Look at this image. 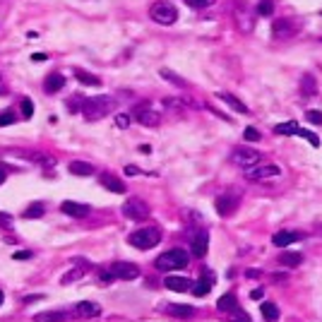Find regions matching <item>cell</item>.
<instances>
[{
  "instance_id": "1",
  "label": "cell",
  "mask_w": 322,
  "mask_h": 322,
  "mask_svg": "<svg viewBox=\"0 0 322 322\" xmlns=\"http://www.w3.org/2000/svg\"><path fill=\"white\" fill-rule=\"evenodd\" d=\"M113 106H116V99H111V96H92L82 103V116L87 120H99L103 116H109V111H113Z\"/></svg>"
},
{
  "instance_id": "2",
  "label": "cell",
  "mask_w": 322,
  "mask_h": 322,
  "mask_svg": "<svg viewBox=\"0 0 322 322\" xmlns=\"http://www.w3.org/2000/svg\"><path fill=\"white\" fill-rule=\"evenodd\" d=\"M159 241H161V231H159L157 226L137 228V231H133V233L127 236V243L140 248V250H149V248L159 245Z\"/></svg>"
},
{
  "instance_id": "3",
  "label": "cell",
  "mask_w": 322,
  "mask_h": 322,
  "mask_svg": "<svg viewBox=\"0 0 322 322\" xmlns=\"http://www.w3.org/2000/svg\"><path fill=\"white\" fill-rule=\"evenodd\" d=\"M190 262V255L188 250H183V248H173V250L164 252V255H159L157 257V269L166 272V269H185Z\"/></svg>"
},
{
  "instance_id": "4",
  "label": "cell",
  "mask_w": 322,
  "mask_h": 322,
  "mask_svg": "<svg viewBox=\"0 0 322 322\" xmlns=\"http://www.w3.org/2000/svg\"><path fill=\"white\" fill-rule=\"evenodd\" d=\"M149 17L154 19L157 24H173L176 19H178V10H176V5L173 3H166V0H159V3H154L149 10Z\"/></svg>"
},
{
  "instance_id": "5",
  "label": "cell",
  "mask_w": 322,
  "mask_h": 322,
  "mask_svg": "<svg viewBox=\"0 0 322 322\" xmlns=\"http://www.w3.org/2000/svg\"><path fill=\"white\" fill-rule=\"evenodd\" d=\"M123 217L125 219H133V221H142L149 217V204L140 200V197H127L123 202Z\"/></svg>"
},
{
  "instance_id": "6",
  "label": "cell",
  "mask_w": 322,
  "mask_h": 322,
  "mask_svg": "<svg viewBox=\"0 0 322 322\" xmlns=\"http://www.w3.org/2000/svg\"><path fill=\"white\" fill-rule=\"evenodd\" d=\"M231 161L241 166V168H252V166H257L262 161V154L257 149H250V147H236L231 152Z\"/></svg>"
},
{
  "instance_id": "7",
  "label": "cell",
  "mask_w": 322,
  "mask_h": 322,
  "mask_svg": "<svg viewBox=\"0 0 322 322\" xmlns=\"http://www.w3.org/2000/svg\"><path fill=\"white\" fill-rule=\"evenodd\" d=\"M282 176V168L274 164H265V166H252L248 171V181H255V183H267V181H276Z\"/></svg>"
},
{
  "instance_id": "8",
  "label": "cell",
  "mask_w": 322,
  "mask_h": 322,
  "mask_svg": "<svg viewBox=\"0 0 322 322\" xmlns=\"http://www.w3.org/2000/svg\"><path fill=\"white\" fill-rule=\"evenodd\" d=\"M298 22L296 19H274L272 24V34H274V39H291V36H296L298 34Z\"/></svg>"
},
{
  "instance_id": "9",
  "label": "cell",
  "mask_w": 322,
  "mask_h": 322,
  "mask_svg": "<svg viewBox=\"0 0 322 322\" xmlns=\"http://www.w3.org/2000/svg\"><path fill=\"white\" fill-rule=\"evenodd\" d=\"M238 202H241V197L238 195H231V192H224L214 200V207H217V212L221 217H231V214L238 209Z\"/></svg>"
},
{
  "instance_id": "10",
  "label": "cell",
  "mask_w": 322,
  "mask_h": 322,
  "mask_svg": "<svg viewBox=\"0 0 322 322\" xmlns=\"http://www.w3.org/2000/svg\"><path fill=\"white\" fill-rule=\"evenodd\" d=\"M109 272L116 276V279H125V282H133V279L140 276V267H137L135 262H116Z\"/></svg>"
},
{
  "instance_id": "11",
  "label": "cell",
  "mask_w": 322,
  "mask_h": 322,
  "mask_svg": "<svg viewBox=\"0 0 322 322\" xmlns=\"http://www.w3.org/2000/svg\"><path fill=\"white\" fill-rule=\"evenodd\" d=\"M135 118H137V123L144 127H157L159 123H161V116H159L157 111L149 109V103H142V106H137V111H135Z\"/></svg>"
},
{
  "instance_id": "12",
  "label": "cell",
  "mask_w": 322,
  "mask_h": 322,
  "mask_svg": "<svg viewBox=\"0 0 322 322\" xmlns=\"http://www.w3.org/2000/svg\"><path fill=\"white\" fill-rule=\"evenodd\" d=\"M207 248H209V233H207V231H197L195 236H192V241H190L192 255H195V257H204Z\"/></svg>"
},
{
  "instance_id": "13",
  "label": "cell",
  "mask_w": 322,
  "mask_h": 322,
  "mask_svg": "<svg viewBox=\"0 0 322 322\" xmlns=\"http://www.w3.org/2000/svg\"><path fill=\"white\" fill-rule=\"evenodd\" d=\"M164 286L166 289L176 291V293H185V291L192 289V282H190L188 276H176V274H168L164 279Z\"/></svg>"
},
{
  "instance_id": "14",
  "label": "cell",
  "mask_w": 322,
  "mask_h": 322,
  "mask_svg": "<svg viewBox=\"0 0 322 322\" xmlns=\"http://www.w3.org/2000/svg\"><path fill=\"white\" fill-rule=\"evenodd\" d=\"M60 212L68 214V217H75V219H82V217H87V214L92 212L87 204L82 202H72V200H65L63 204H60Z\"/></svg>"
},
{
  "instance_id": "15",
  "label": "cell",
  "mask_w": 322,
  "mask_h": 322,
  "mask_svg": "<svg viewBox=\"0 0 322 322\" xmlns=\"http://www.w3.org/2000/svg\"><path fill=\"white\" fill-rule=\"evenodd\" d=\"M75 315L77 317H99L101 315V306L94 303V300H82L75 306Z\"/></svg>"
},
{
  "instance_id": "16",
  "label": "cell",
  "mask_w": 322,
  "mask_h": 322,
  "mask_svg": "<svg viewBox=\"0 0 322 322\" xmlns=\"http://www.w3.org/2000/svg\"><path fill=\"white\" fill-rule=\"evenodd\" d=\"M99 181H101V185L109 190V192H116V195H123V192H125V183L120 181V178H116V176H111V173H101Z\"/></svg>"
},
{
  "instance_id": "17",
  "label": "cell",
  "mask_w": 322,
  "mask_h": 322,
  "mask_svg": "<svg viewBox=\"0 0 322 322\" xmlns=\"http://www.w3.org/2000/svg\"><path fill=\"white\" fill-rule=\"evenodd\" d=\"M300 238L303 236H300L298 231H279V233L272 236V243H274L276 248H286V245H291V243H298Z\"/></svg>"
},
{
  "instance_id": "18",
  "label": "cell",
  "mask_w": 322,
  "mask_h": 322,
  "mask_svg": "<svg viewBox=\"0 0 322 322\" xmlns=\"http://www.w3.org/2000/svg\"><path fill=\"white\" fill-rule=\"evenodd\" d=\"M217 308H219L221 313H233V310L238 308L236 293H231V291H228V293H224V296H221V298L217 300Z\"/></svg>"
},
{
  "instance_id": "19",
  "label": "cell",
  "mask_w": 322,
  "mask_h": 322,
  "mask_svg": "<svg viewBox=\"0 0 322 322\" xmlns=\"http://www.w3.org/2000/svg\"><path fill=\"white\" fill-rule=\"evenodd\" d=\"M68 171H70L72 176H79V178H84V176H92V173H94V166L89 164V161H70Z\"/></svg>"
},
{
  "instance_id": "20",
  "label": "cell",
  "mask_w": 322,
  "mask_h": 322,
  "mask_svg": "<svg viewBox=\"0 0 322 322\" xmlns=\"http://www.w3.org/2000/svg\"><path fill=\"white\" fill-rule=\"evenodd\" d=\"M65 87V77L60 72H53V75H48V79L44 82V89H46L48 94H53V92H60Z\"/></svg>"
},
{
  "instance_id": "21",
  "label": "cell",
  "mask_w": 322,
  "mask_h": 322,
  "mask_svg": "<svg viewBox=\"0 0 322 322\" xmlns=\"http://www.w3.org/2000/svg\"><path fill=\"white\" fill-rule=\"evenodd\" d=\"M279 262H282L284 267H298L300 262H303V255L300 252H296V250H286V252H282V257H279Z\"/></svg>"
},
{
  "instance_id": "22",
  "label": "cell",
  "mask_w": 322,
  "mask_h": 322,
  "mask_svg": "<svg viewBox=\"0 0 322 322\" xmlns=\"http://www.w3.org/2000/svg\"><path fill=\"white\" fill-rule=\"evenodd\" d=\"M166 313L173 315V317H192L195 310L190 306H181V303H168V306H166Z\"/></svg>"
},
{
  "instance_id": "23",
  "label": "cell",
  "mask_w": 322,
  "mask_h": 322,
  "mask_svg": "<svg viewBox=\"0 0 322 322\" xmlns=\"http://www.w3.org/2000/svg\"><path fill=\"white\" fill-rule=\"evenodd\" d=\"M68 313H58V310H48V313H36L34 322H63Z\"/></svg>"
},
{
  "instance_id": "24",
  "label": "cell",
  "mask_w": 322,
  "mask_h": 322,
  "mask_svg": "<svg viewBox=\"0 0 322 322\" xmlns=\"http://www.w3.org/2000/svg\"><path fill=\"white\" fill-rule=\"evenodd\" d=\"M219 99H221L224 103H228V106H231L233 111H238V113H248V106H245L241 99H236L233 94H226V92H224V94H219Z\"/></svg>"
},
{
  "instance_id": "25",
  "label": "cell",
  "mask_w": 322,
  "mask_h": 322,
  "mask_svg": "<svg viewBox=\"0 0 322 322\" xmlns=\"http://www.w3.org/2000/svg\"><path fill=\"white\" fill-rule=\"evenodd\" d=\"M192 296H197V298H202V296H207V293H209V291H212V279H207V282H204V279H200V282L197 284H192Z\"/></svg>"
},
{
  "instance_id": "26",
  "label": "cell",
  "mask_w": 322,
  "mask_h": 322,
  "mask_svg": "<svg viewBox=\"0 0 322 322\" xmlns=\"http://www.w3.org/2000/svg\"><path fill=\"white\" fill-rule=\"evenodd\" d=\"M260 310H262V315H265V320H267V322H276V320H279V308H276L274 303H262Z\"/></svg>"
},
{
  "instance_id": "27",
  "label": "cell",
  "mask_w": 322,
  "mask_h": 322,
  "mask_svg": "<svg viewBox=\"0 0 322 322\" xmlns=\"http://www.w3.org/2000/svg\"><path fill=\"white\" fill-rule=\"evenodd\" d=\"M75 75H77V79L82 84H92V87L101 84V79L96 77V75H92V72H87V70H75Z\"/></svg>"
},
{
  "instance_id": "28",
  "label": "cell",
  "mask_w": 322,
  "mask_h": 322,
  "mask_svg": "<svg viewBox=\"0 0 322 322\" xmlns=\"http://www.w3.org/2000/svg\"><path fill=\"white\" fill-rule=\"evenodd\" d=\"M274 133L276 135H298V123H282V125H276L274 127Z\"/></svg>"
},
{
  "instance_id": "29",
  "label": "cell",
  "mask_w": 322,
  "mask_h": 322,
  "mask_svg": "<svg viewBox=\"0 0 322 322\" xmlns=\"http://www.w3.org/2000/svg\"><path fill=\"white\" fill-rule=\"evenodd\" d=\"M84 276V269L82 267H75L72 272H68V274H63V279H60V284H72V282H77V279H82Z\"/></svg>"
},
{
  "instance_id": "30",
  "label": "cell",
  "mask_w": 322,
  "mask_h": 322,
  "mask_svg": "<svg viewBox=\"0 0 322 322\" xmlns=\"http://www.w3.org/2000/svg\"><path fill=\"white\" fill-rule=\"evenodd\" d=\"M39 217H44V204L41 202L32 204V207L24 212V219H39Z\"/></svg>"
},
{
  "instance_id": "31",
  "label": "cell",
  "mask_w": 322,
  "mask_h": 322,
  "mask_svg": "<svg viewBox=\"0 0 322 322\" xmlns=\"http://www.w3.org/2000/svg\"><path fill=\"white\" fill-rule=\"evenodd\" d=\"M228 322H252V320L248 313H243V308H236L233 313H228Z\"/></svg>"
},
{
  "instance_id": "32",
  "label": "cell",
  "mask_w": 322,
  "mask_h": 322,
  "mask_svg": "<svg viewBox=\"0 0 322 322\" xmlns=\"http://www.w3.org/2000/svg\"><path fill=\"white\" fill-rule=\"evenodd\" d=\"M161 77L168 79V82H171V84H176V87H185V79H181L173 70H166V68H164V70H161Z\"/></svg>"
},
{
  "instance_id": "33",
  "label": "cell",
  "mask_w": 322,
  "mask_h": 322,
  "mask_svg": "<svg viewBox=\"0 0 322 322\" xmlns=\"http://www.w3.org/2000/svg\"><path fill=\"white\" fill-rule=\"evenodd\" d=\"M300 89H303V94H306V96H313V92H315V79L310 77V75H306V77L300 79Z\"/></svg>"
},
{
  "instance_id": "34",
  "label": "cell",
  "mask_w": 322,
  "mask_h": 322,
  "mask_svg": "<svg viewBox=\"0 0 322 322\" xmlns=\"http://www.w3.org/2000/svg\"><path fill=\"white\" fill-rule=\"evenodd\" d=\"M272 12H274V3H272V0H260L257 3V15H272Z\"/></svg>"
},
{
  "instance_id": "35",
  "label": "cell",
  "mask_w": 322,
  "mask_h": 322,
  "mask_svg": "<svg viewBox=\"0 0 322 322\" xmlns=\"http://www.w3.org/2000/svg\"><path fill=\"white\" fill-rule=\"evenodd\" d=\"M298 137H303V140H308L313 147H320V137L317 135H313L310 130H303V127H298Z\"/></svg>"
},
{
  "instance_id": "36",
  "label": "cell",
  "mask_w": 322,
  "mask_h": 322,
  "mask_svg": "<svg viewBox=\"0 0 322 322\" xmlns=\"http://www.w3.org/2000/svg\"><path fill=\"white\" fill-rule=\"evenodd\" d=\"M190 8H195V10H204V8H212L217 0H185Z\"/></svg>"
},
{
  "instance_id": "37",
  "label": "cell",
  "mask_w": 322,
  "mask_h": 322,
  "mask_svg": "<svg viewBox=\"0 0 322 322\" xmlns=\"http://www.w3.org/2000/svg\"><path fill=\"white\" fill-rule=\"evenodd\" d=\"M12 123H15V113H12V111H3V113H0V127H5V125H12Z\"/></svg>"
},
{
  "instance_id": "38",
  "label": "cell",
  "mask_w": 322,
  "mask_h": 322,
  "mask_svg": "<svg viewBox=\"0 0 322 322\" xmlns=\"http://www.w3.org/2000/svg\"><path fill=\"white\" fill-rule=\"evenodd\" d=\"M306 118L313 123V125H322V111H308Z\"/></svg>"
},
{
  "instance_id": "39",
  "label": "cell",
  "mask_w": 322,
  "mask_h": 322,
  "mask_svg": "<svg viewBox=\"0 0 322 322\" xmlns=\"http://www.w3.org/2000/svg\"><path fill=\"white\" fill-rule=\"evenodd\" d=\"M32 113H34V103L29 101V99H24L22 101V116L24 118H32Z\"/></svg>"
},
{
  "instance_id": "40",
  "label": "cell",
  "mask_w": 322,
  "mask_h": 322,
  "mask_svg": "<svg viewBox=\"0 0 322 322\" xmlns=\"http://www.w3.org/2000/svg\"><path fill=\"white\" fill-rule=\"evenodd\" d=\"M116 125L125 130V127L130 125V116H127V113H118V116H116Z\"/></svg>"
},
{
  "instance_id": "41",
  "label": "cell",
  "mask_w": 322,
  "mask_h": 322,
  "mask_svg": "<svg viewBox=\"0 0 322 322\" xmlns=\"http://www.w3.org/2000/svg\"><path fill=\"white\" fill-rule=\"evenodd\" d=\"M243 137L248 142H257L260 140V133L255 130V127H245V133H243Z\"/></svg>"
},
{
  "instance_id": "42",
  "label": "cell",
  "mask_w": 322,
  "mask_h": 322,
  "mask_svg": "<svg viewBox=\"0 0 322 322\" xmlns=\"http://www.w3.org/2000/svg\"><path fill=\"white\" fill-rule=\"evenodd\" d=\"M0 226H12V217L5 212H0Z\"/></svg>"
},
{
  "instance_id": "43",
  "label": "cell",
  "mask_w": 322,
  "mask_h": 322,
  "mask_svg": "<svg viewBox=\"0 0 322 322\" xmlns=\"http://www.w3.org/2000/svg\"><path fill=\"white\" fill-rule=\"evenodd\" d=\"M123 173H127V176H140V168H137V166H133V164H127L125 168H123Z\"/></svg>"
},
{
  "instance_id": "44",
  "label": "cell",
  "mask_w": 322,
  "mask_h": 322,
  "mask_svg": "<svg viewBox=\"0 0 322 322\" xmlns=\"http://www.w3.org/2000/svg\"><path fill=\"white\" fill-rule=\"evenodd\" d=\"M262 296H265V289H255V291H250V298H252V300H260Z\"/></svg>"
},
{
  "instance_id": "45",
  "label": "cell",
  "mask_w": 322,
  "mask_h": 322,
  "mask_svg": "<svg viewBox=\"0 0 322 322\" xmlns=\"http://www.w3.org/2000/svg\"><path fill=\"white\" fill-rule=\"evenodd\" d=\"M32 257V252H15V260H27Z\"/></svg>"
},
{
  "instance_id": "46",
  "label": "cell",
  "mask_w": 322,
  "mask_h": 322,
  "mask_svg": "<svg viewBox=\"0 0 322 322\" xmlns=\"http://www.w3.org/2000/svg\"><path fill=\"white\" fill-rule=\"evenodd\" d=\"M32 60H36V63H41V60H46V55H44V53H34V55H32Z\"/></svg>"
},
{
  "instance_id": "47",
  "label": "cell",
  "mask_w": 322,
  "mask_h": 322,
  "mask_svg": "<svg viewBox=\"0 0 322 322\" xmlns=\"http://www.w3.org/2000/svg\"><path fill=\"white\" fill-rule=\"evenodd\" d=\"M5 178H8V173H5V168H3V166H0V185H3V183H5Z\"/></svg>"
},
{
  "instance_id": "48",
  "label": "cell",
  "mask_w": 322,
  "mask_h": 322,
  "mask_svg": "<svg viewBox=\"0 0 322 322\" xmlns=\"http://www.w3.org/2000/svg\"><path fill=\"white\" fill-rule=\"evenodd\" d=\"M41 296H27V298H24V303H34V300H39Z\"/></svg>"
},
{
  "instance_id": "49",
  "label": "cell",
  "mask_w": 322,
  "mask_h": 322,
  "mask_svg": "<svg viewBox=\"0 0 322 322\" xmlns=\"http://www.w3.org/2000/svg\"><path fill=\"white\" fill-rule=\"evenodd\" d=\"M0 94H5V87H3V77H0Z\"/></svg>"
},
{
  "instance_id": "50",
  "label": "cell",
  "mask_w": 322,
  "mask_h": 322,
  "mask_svg": "<svg viewBox=\"0 0 322 322\" xmlns=\"http://www.w3.org/2000/svg\"><path fill=\"white\" fill-rule=\"evenodd\" d=\"M3 300H5V296H3V291H0V306H3Z\"/></svg>"
}]
</instances>
